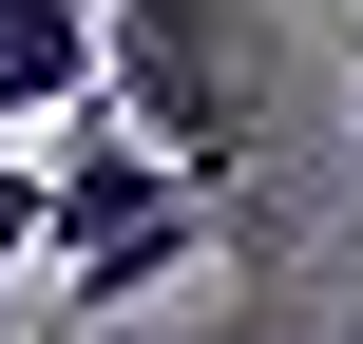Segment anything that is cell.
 Masks as SVG:
<instances>
[{"mask_svg":"<svg viewBox=\"0 0 363 344\" xmlns=\"http://www.w3.org/2000/svg\"><path fill=\"white\" fill-rule=\"evenodd\" d=\"M38 211H57V326L153 306V287H172V268H211V230H230V192H211V172H172L115 96H96V115H57Z\"/></svg>","mask_w":363,"mask_h":344,"instance_id":"6da1fadb","label":"cell"},{"mask_svg":"<svg viewBox=\"0 0 363 344\" xmlns=\"http://www.w3.org/2000/svg\"><path fill=\"white\" fill-rule=\"evenodd\" d=\"M96 57L172 172H211V192L249 172V134H268V19L249 0H96Z\"/></svg>","mask_w":363,"mask_h":344,"instance_id":"7a4b0ae2","label":"cell"},{"mask_svg":"<svg viewBox=\"0 0 363 344\" xmlns=\"http://www.w3.org/2000/svg\"><path fill=\"white\" fill-rule=\"evenodd\" d=\"M0 268H57V211H38V172L0 153Z\"/></svg>","mask_w":363,"mask_h":344,"instance_id":"3957f363","label":"cell"},{"mask_svg":"<svg viewBox=\"0 0 363 344\" xmlns=\"http://www.w3.org/2000/svg\"><path fill=\"white\" fill-rule=\"evenodd\" d=\"M38 344H77V326H38Z\"/></svg>","mask_w":363,"mask_h":344,"instance_id":"277c9868","label":"cell"}]
</instances>
